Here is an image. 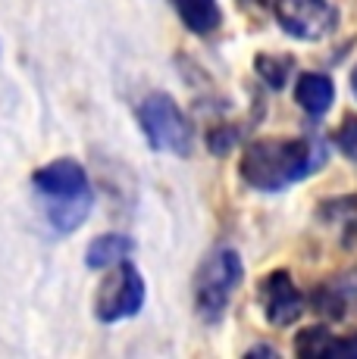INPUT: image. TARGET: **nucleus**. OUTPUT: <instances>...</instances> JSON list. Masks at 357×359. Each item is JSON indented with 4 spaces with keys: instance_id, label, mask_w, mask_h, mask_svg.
<instances>
[{
    "instance_id": "nucleus-1",
    "label": "nucleus",
    "mask_w": 357,
    "mask_h": 359,
    "mask_svg": "<svg viewBox=\"0 0 357 359\" xmlns=\"http://www.w3.org/2000/svg\"><path fill=\"white\" fill-rule=\"evenodd\" d=\"M323 163L317 141H254L245 150L242 178L257 191H283L307 178Z\"/></svg>"
},
{
    "instance_id": "nucleus-2",
    "label": "nucleus",
    "mask_w": 357,
    "mask_h": 359,
    "mask_svg": "<svg viewBox=\"0 0 357 359\" xmlns=\"http://www.w3.org/2000/svg\"><path fill=\"white\" fill-rule=\"evenodd\" d=\"M138 119L144 135H148V144L154 150L176 156L191 154V126L169 94H150L138 107Z\"/></svg>"
},
{
    "instance_id": "nucleus-3",
    "label": "nucleus",
    "mask_w": 357,
    "mask_h": 359,
    "mask_svg": "<svg viewBox=\"0 0 357 359\" xmlns=\"http://www.w3.org/2000/svg\"><path fill=\"white\" fill-rule=\"evenodd\" d=\"M242 285V259L235 250H216L214 257L201 266L197 275V306L204 316L216 319L232 300L235 287Z\"/></svg>"
},
{
    "instance_id": "nucleus-4",
    "label": "nucleus",
    "mask_w": 357,
    "mask_h": 359,
    "mask_svg": "<svg viewBox=\"0 0 357 359\" xmlns=\"http://www.w3.org/2000/svg\"><path fill=\"white\" fill-rule=\"evenodd\" d=\"M144 303V281L141 275L135 272V266L129 262H119L113 269V275L104 281V287L98 291V319L100 322H119V319H129L141 309Z\"/></svg>"
},
{
    "instance_id": "nucleus-5",
    "label": "nucleus",
    "mask_w": 357,
    "mask_h": 359,
    "mask_svg": "<svg viewBox=\"0 0 357 359\" xmlns=\"http://www.w3.org/2000/svg\"><path fill=\"white\" fill-rule=\"evenodd\" d=\"M273 13L279 25L301 41H317L335 25L332 0H273Z\"/></svg>"
},
{
    "instance_id": "nucleus-6",
    "label": "nucleus",
    "mask_w": 357,
    "mask_h": 359,
    "mask_svg": "<svg viewBox=\"0 0 357 359\" xmlns=\"http://www.w3.org/2000/svg\"><path fill=\"white\" fill-rule=\"evenodd\" d=\"M260 306H264L270 325L285 328L304 313V300H301L298 287L292 285L288 272H273L270 278H264L260 285Z\"/></svg>"
},
{
    "instance_id": "nucleus-7",
    "label": "nucleus",
    "mask_w": 357,
    "mask_h": 359,
    "mask_svg": "<svg viewBox=\"0 0 357 359\" xmlns=\"http://www.w3.org/2000/svg\"><path fill=\"white\" fill-rule=\"evenodd\" d=\"M35 188L41 191V197L51 203V200H72L82 194H91L88 191V178L85 169L72 160H57L44 169L35 172Z\"/></svg>"
},
{
    "instance_id": "nucleus-8",
    "label": "nucleus",
    "mask_w": 357,
    "mask_h": 359,
    "mask_svg": "<svg viewBox=\"0 0 357 359\" xmlns=\"http://www.w3.org/2000/svg\"><path fill=\"white\" fill-rule=\"evenodd\" d=\"M294 97H298V103L307 109V116L320 119V116L329 109L332 97H335V88H332V81H329L326 75H320V72H307V75H301V79H298Z\"/></svg>"
},
{
    "instance_id": "nucleus-9",
    "label": "nucleus",
    "mask_w": 357,
    "mask_h": 359,
    "mask_svg": "<svg viewBox=\"0 0 357 359\" xmlns=\"http://www.w3.org/2000/svg\"><path fill=\"white\" fill-rule=\"evenodd\" d=\"M132 250H135L132 238H126V234H104V238L91 241L85 259H88V266L91 269H110V266L126 262Z\"/></svg>"
},
{
    "instance_id": "nucleus-10",
    "label": "nucleus",
    "mask_w": 357,
    "mask_h": 359,
    "mask_svg": "<svg viewBox=\"0 0 357 359\" xmlns=\"http://www.w3.org/2000/svg\"><path fill=\"white\" fill-rule=\"evenodd\" d=\"M88 210H91V194H82L72 200H51L47 203V219L60 234H70L88 219Z\"/></svg>"
},
{
    "instance_id": "nucleus-11",
    "label": "nucleus",
    "mask_w": 357,
    "mask_h": 359,
    "mask_svg": "<svg viewBox=\"0 0 357 359\" xmlns=\"http://www.w3.org/2000/svg\"><path fill=\"white\" fill-rule=\"evenodd\" d=\"M182 22L188 25L191 32L207 34L219 25V4L216 0H173Z\"/></svg>"
},
{
    "instance_id": "nucleus-12",
    "label": "nucleus",
    "mask_w": 357,
    "mask_h": 359,
    "mask_svg": "<svg viewBox=\"0 0 357 359\" xmlns=\"http://www.w3.org/2000/svg\"><path fill=\"white\" fill-rule=\"evenodd\" d=\"M332 341L335 337L329 334L326 328H307V331H301L294 350H298V356H329Z\"/></svg>"
},
{
    "instance_id": "nucleus-13",
    "label": "nucleus",
    "mask_w": 357,
    "mask_h": 359,
    "mask_svg": "<svg viewBox=\"0 0 357 359\" xmlns=\"http://www.w3.org/2000/svg\"><path fill=\"white\" fill-rule=\"evenodd\" d=\"M257 72L266 79V85L270 88H283L288 72H292V60H273V57H260L257 60Z\"/></svg>"
},
{
    "instance_id": "nucleus-14",
    "label": "nucleus",
    "mask_w": 357,
    "mask_h": 359,
    "mask_svg": "<svg viewBox=\"0 0 357 359\" xmlns=\"http://www.w3.org/2000/svg\"><path fill=\"white\" fill-rule=\"evenodd\" d=\"M335 141H339L342 154L357 160V116H345V122L335 131Z\"/></svg>"
},
{
    "instance_id": "nucleus-15",
    "label": "nucleus",
    "mask_w": 357,
    "mask_h": 359,
    "mask_svg": "<svg viewBox=\"0 0 357 359\" xmlns=\"http://www.w3.org/2000/svg\"><path fill=\"white\" fill-rule=\"evenodd\" d=\"M351 91L357 94V69H354V75H351Z\"/></svg>"
}]
</instances>
